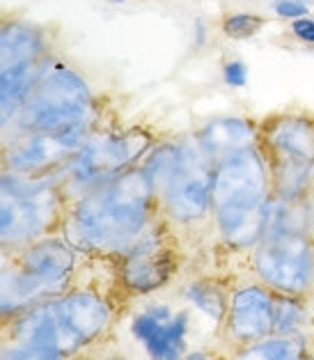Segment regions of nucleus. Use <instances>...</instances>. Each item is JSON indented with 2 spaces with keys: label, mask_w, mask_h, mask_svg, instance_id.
Listing matches in <instances>:
<instances>
[{
  "label": "nucleus",
  "mask_w": 314,
  "mask_h": 360,
  "mask_svg": "<svg viewBox=\"0 0 314 360\" xmlns=\"http://www.w3.org/2000/svg\"><path fill=\"white\" fill-rule=\"evenodd\" d=\"M156 186L145 168H129L87 188L67 223V241L78 250L126 255L150 232Z\"/></svg>",
  "instance_id": "nucleus-1"
},
{
  "label": "nucleus",
  "mask_w": 314,
  "mask_h": 360,
  "mask_svg": "<svg viewBox=\"0 0 314 360\" xmlns=\"http://www.w3.org/2000/svg\"><path fill=\"white\" fill-rule=\"evenodd\" d=\"M211 209L223 239L252 248L268 232V170L259 149H246L216 165Z\"/></svg>",
  "instance_id": "nucleus-2"
},
{
  "label": "nucleus",
  "mask_w": 314,
  "mask_h": 360,
  "mask_svg": "<svg viewBox=\"0 0 314 360\" xmlns=\"http://www.w3.org/2000/svg\"><path fill=\"white\" fill-rule=\"evenodd\" d=\"M110 321V307L94 292H72L32 305L12 321L16 345L72 356L94 342Z\"/></svg>",
  "instance_id": "nucleus-3"
},
{
  "label": "nucleus",
  "mask_w": 314,
  "mask_h": 360,
  "mask_svg": "<svg viewBox=\"0 0 314 360\" xmlns=\"http://www.w3.org/2000/svg\"><path fill=\"white\" fill-rule=\"evenodd\" d=\"M94 94L85 78L60 60H46L14 124L21 134H65L92 127Z\"/></svg>",
  "instance_id": "nucleus-4"
},
{
  "label": "nucleus",
  "mask_w": 314,
  "mask_h": 360,
  "mask_svg": "<svg viewBox=\"0 0 314 360\" xmlns=\"http://www.w3.org/2000/svg\"><path fill=\"white\" fill-rule=\"evenodd\" d=\"M76 266L74 245L65 239H37L21 262L3 274V312L16 317L32 305L63 296Z\"/></svg>",
  "instance_id": "nucleus-5"
},
{
  "label": "nucleus",
  "mask_w": 314,
  "mask_h": 360,
  "mask_svg": "<svg viewBox=\"0 0 314 360\" xmlns=\"http://www.w3.org/2000/svg\"><path fill=\"white\" fill-rule=\"evenodd\" d=\"M261 140L271 154L277 198H303L314 170V120L308 115H277L268 120Z\"/></svg>",
  "instance_id": "nucleus-6"
},
{
  "label": "nucleus",
  "mask_w": 314,
  "mask_h": 360,
  "mask_svg": "<svg viewBox=\"0 0 314 360\" xmlns=\"http://www.w3.org/2000/svg\"><path fill=\"white\" fill-rule=\"evenodd\" d=\"M55 209L58 193L48 181H32L30 174L7 172L3 177L0 236L10 245L37 241L55 218Z\"/></svg>",
  "instance_id": "nucleus-7"
},
{
  "label": "nucleus",
  "mask_w": 314,
  "mask_h": 360,
  "mask_svg": "<svg viewBox=\"0 0 314 360\" xmlns=\"http://www.w3.org/2000/svg\"><path fill=\"white\" fill-rule=\"evenodd\" d=\"M257 276L282 294H303L314 285V245L303 232H268L255 245Z\"/></svg>",
  "instance_id": "nucleus-8"
},
{
  "label": "nucleus",
  "mask_w": 314,
  "mask_h": 360,
  "mask_svg": "<svg viewBox=\"0 0 314 360\" xmlns=\"http://www.w3.org/2000/svg\"><path fill=\"white\" fill-rule=\"evenodd\" d=\"M216 163L199 147L197 138L181 145V159L163 186V205L179 223H195L211 209Z\"/></svg>",
  "instance_id": "nucleus-9"
},
{
  "label": "nucleus",
  "mask_w": 314,
  "mask_h": 360,
  "mask_svg": "<svg viewBox=\"0 0 314 360\" xmlns=\"http://www.w3.org/2000/svg\"><path fill=\"white\" fill-rule=\"evenodd\" d=\"M147 147L150 140L143 134H112V131L92 134L67 163V174L72 184L92 188L133 168L136 159H140Z\"/></svg>",
  "instance_id": "nucleus-10"
},
{
  "label": "nucleus",
  "mask_w": 314,
  "mask_h": 360,
  "mask_svg": "<svg viewBox=\"0 0 314 360\" xmlns=\"http://www.w3.org/2000/svg\"><path fill=\"white\" fill-rule=\"evenodd\" d=\"M90 136V127L65 134H21L7 149V168L19 174H39L63 168Z\"/></svg>",
  "instance_id": "nucleus-11"
},
{
  "label": "nucleus",
  "mask_w": 314,
  "mask_h": 360,
  "mask_svg": "<svg viewBox=\"0 0 314 360\" xmlns=\"http://www.w3.org/2000/svg\"><path fill=\"white\" fill-rule=\"evenodd\" d=\"M131 333L152 360H184L188 314L172 312L168 305H152L131 323Z\"/></svg>",
  "instance_id": "nucleus-12"
},
{
  "label": "nucleus",
  "mask_w": 314,
  "mask_h": 360,
  "mask_svg": "<svg viewBox=\"0 0 314 360\" xmlns=\"http://www.w3.org/2000/svg\"><path fill=\"white\" fill-rule=\"evenodd\" d=\"M172 271H174V257L170 248L159 236L147 232L124 255L119 276L129 289H133L138 294H150L168 283L172 278Z\"/></svg>",
  "instance_id": "nucleus-13"
},
{
  "label": "nucleus",
  "mask_w": 314,
  "mask_h": 360,
  "mask_svg": "<svg viewBox=\"0 0 314 360\" xmlns=\"http://www.w3.org/2000/svg\"><path fill=\"white\" fill-rule=\"evenodd\" d=\"M275 296L266 287L250 285L234 292L228 312V330L241 345H255L273 335Z\"/></svg>",
  "instance_id": "nucleus-14"
},
{
  "label": "nucleus",
  "mask_w": 314,
  "mask_h": 360,
  "mask_svg": "<svg viewBox=\"0 0 314 360\" xmlns=\"http://www.w3.org/2000/svg\"><path fill=\"white\" fill-rule=\"evenodd\" d=\"M261 140L259 129L246 117H218L199 129L197 143L216 165L230 156L255 149Z\"/></svg>",
  "instance_id": "nucleus-15"
},
{
  "label": "nucleus",
  "mask_w": 314,
  "mask_h": 360,
  "mask_svg": "<svg viewBox=\"0 0 314 360\" xmlns=\"http://www.w3.org/2000/svg\"><path fill=\"white\" fill-rule=\"evenodd\" d=\"M48 58L46 34L28 21H5L0 32V60L5 67L37 65Z\"/></svg>",
  "instance_id": "nucleus-16"
},
{
  "label": "nucleus",
  "mask_w": 314,
  "mask_h": 360,
  "mask_svg": "<svg viewBox=\"0 0 314 360\" xmlns=\"http://www.w3.org/2000/svg\"><path fill=\"white\" fill-rule=\"evenodd\" d=\"M46 60L37 65H16L3 69V74H0V110H3V124H12L14 117L19 115V110L28 101V96L32 94L34 85L39 81Z\"/></svg>",
  "instance_id": "nucleus-17"
},
{
  "label": "nucleus",
  "mask_w": 314,
  "mask_h": 360,
  "mask_svg": "<svg viewBox=\"0 0 314 360\" xmlns=\"http://www.w3.org/2000/svg\"><path fill=\"white\" fill-rule=\"evenodd\" d=\"M305 345L299 335H273L248 345L237 360H303Z\"/></svg>",
  "instance_id": "nucleus-18"
},
{
  "label": "nucleus",
  "mask_w": 314,
  "mask_h": 360,
  "mask_svg": "<svg viewBox=\"0 0 314 360\" xmlns=\"http://www.w3.org/2000/svg\"><path fill=\"white\" fill-rule=\"evenodd\" d=\"M186 296L199 312H204L214 321H221L225 317V294L211 280H197L186 289Z\"/></svg>",
  "instance_id": "nucleus-19"
},
{
  "label": "nucleus",
  "mask_w": 314,
  "mask_h": 360,
  "mask_svg": "<svg viewBox=\"0 0 314 360\" xmlns=\"http://www.w3.org/2000/svg\"><path fill=\"white\" fill-rule=\"evenodd\" d=\"M181 159V145H163L156 147L154 152L147 156L145 172L150 174V179L154 181L156 191H163V186L168 184V179L174 174Z\"/></svg>",
  "instance_id": "nucleus-20"
},
{
  "label": "nucleus",
  "mask_w": 314,
  "mask_h": 360,
  "mask_svg": "<svg viewBox=\"0 0 314 360\" xmlns=\"http://www.w3.org/2000/svg\"><path fill=\"white\" fill-rule=\"evenodd\" d=\"M305 310L296 301L294 294L275 296L273 303V335H296V330L303 326Z\"/></svg>",
  "instance_id": "nucleus-21"
},
{
  "label": "nucleus",
  "mask_w": 314,
  "mask_h": 360,
  "mask_svg": "<svg viewBox=\"0 0 314 360\" xmlns=\"http://www.w3.org/2000/svg\"><path fill=\"white\" fill-rule=\"evenodd\" d=\"M266 25V19L259 14H250V12H234L228 14L223 19V32L228 34L230 39H250Z\"/></svg>",
  "instance_id": "nucleus-22"
},
{
  "label": "nucleus",
  "mask_w": 314,
  "mask_h": 360,
  "mask_svg": "<svg viewBox=\"0 0 314 360\" xmlns=\"http://www.w3.org/2000/svg\"><path fill=\"white\" fill-rule=\"evenodd\" d=\"M3 360H67V356L58 354V351H51V349L32 347V345H16L5 351Z\"/></svg>",
  "instance_id": "nucleus-23"
},
{
  "label": "nucleus",
  "mask_w": 314,
  "mask_h": 360,
  "mask_svg": "<svg viewBox=\"0 0 314 360\" xmlns=\"http://www.w3.org/2000/svg\"><path fill=\"white\" fill-rule=\"evenodd\" d=\"M273 12L282 19H303V16H310V5L305 0H275L273 3Z\"/></svg>",
  "instance_id": "nucleus-24"
},
{
  "label": "nucleus",
  "mask_w": 314,
  "mask_h": 360,
  "mask_svg": "<svg viewBox=\"0 0 314 360\" xmlns=\"http://www.w3.org/2000/svg\"><path fill=\"white\" fill-rule=\"evenodd\" d=\"M223 78L232 87H243L248 83V67L241 60H228L223 65Z\"/></svg>",
  "instance_id": "nucleus-25"
},
{
  "label": "nucleus",
  "mask_w": 314,
  "mask_h": 360,
  "mask_svg": "<svg viewBox=\"0 0 314 360\" xmlns=\"http://www.w3.org/2000/svg\"><path fill=\"white\" fill-rule=\"evenodd\" d=\"M292 34L301 39L308 46H314V19L312 16H303V19L292 21Z\"/></svg>",
  "instance_id": "nucleus-26"
},
{
  "label": "nucleus",
  "mask_w": 314,
  "mask_h": 360,
  "mask_svg": "<svg viewBox=\"0 0 314 360\" xmlns=\"http://www.w3.org/2000/svg\"><path fill=\"white\" fill-rule=\"evenodd\" d=\"M204 41H207V25L202 21H195V44L202 46Z\"/></svg>",
  "instance_id": "nucleus-27"
},
{
  "label": "nucleus",
  "mask_w": 314,
  "mask_h": 360,
  "mask_svg": "<svg viewBox=\"0 0 314 360\" xmlns=\"http://www.w3.org/2000/svg\"><path fill=\"white\" fill-rule=\"evenodd\" d=\"M106 360H124V358H117V356H115V358H106Z\"/></svg>",
  "instance_id": "nucleus-28"
},
{
  "label": "nucleus",
  "mask_w": 314,
  "mask_h": 360,
  "mask_svg": "<svg viewBox=\"0 0 314 360\" xmlns=\"http://www.w3.org/2000/svg\"><path fill=\"white\" fill-rule=\"evenodd\" d=\"M303 360H314V358H310V356H305V358H303Z\"/></svg>",
  "instance_id": "nucleus-29"
}]
</instances>
